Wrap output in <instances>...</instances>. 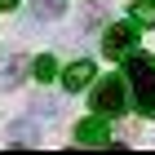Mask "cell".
<instances>
[{
    "mask_svg": "<svg viewBox=\"0 0 155 155\" xmlns=\"http://www.w3.org/2000/svg\"><path fill=\"white\" fill-rule=\"evenodd\" d=\"M31 71H36L40 80H53V75H58V58H49V53H45V58L31 62Z\"/></svg>",
    "mask_w": 155,
    "mask_h": 155,
    "instance_id": "11",
    "label": "cell"
},
{
    "mask_svg": "<svg viewBox=\"0 0 155 155\" xmlns=\"http://www.w3.org/2000/svg\"><path fill=\"white\" fill-rule=\"evenodd\" d=\"M133 45H137V22H115L107 31V40H102V49H107V58H124V53H133Z\"/></svg>",
    "mask_w": 155,
    "mask_h": 155,
    "instance_id": "3",
    "label": "cell"
},
{
    "mask_svg": "<svg viewBox=\"0 0 155 155\" xmlns=\"http://www.w3.org/2000/svg\"><path fill=\"white\" fill-rule=\"evenodd\" d=\"M133 22L137 27H155V0H137L133 5Z\"/></svg>",
    "mask_w": 155,
    "mask_h": 155,
    "instance_id": "10",
    "label": "cell"
},
{
    "mask_svg": "<svg viewBox=\"0 0 155 155\" xmlns=\"http://www.w3.org/2000/svg\"><path fill=\"white\" fill-rule=\"evenodd\" d=\"M31 111H36V115H53V102H49V97H36V102H31Z\"/></svg>",
    "mask_w": 155,
    "mask_h": 155,
    "instance_id": "12",
    "label": "cell"
},
{
    "mask_svg": "<svg viewBox=\"0 0 155 155\" xmlns=\"http://www.w3.org/2000/svg\"><path fill=\"white\" fill-rule=\"evenodd\" d=\"M102 22H107V5H102V0L84 5V13H80V27H84V31H97Z\"/></svg>",
    "mask_w": 155,
    "mask_h": 155,
    "instance_id": "6",
    "label": "cell"
},
{
    "mask_svg": "<svg viewBox=\"0 0 155 155\" xmlns=\"http://www.w3.org/2000/svg\"><path fill=\"white\" fill-rule=\"evenodd\" d=\"M89 107H93V115H120L129 107V80L124 75H97L93 93H89Z\"/></svg>",
    "mask_w": 155,
    "mask_h": 155,
    "instance_id": "2",
    "label": "cell"
},
{
    "mask_svg": "<svg viewBox=\"0 0 155 155\" xmlns=\"http://www.w3.org/2000/svg\"><path fill=\"white\" fill-rule=\"evenodd\" d=\"M22 75H27V62H22V58H13L9 67H5V71H0V89H13V84L22 80Z\"/></svg>",
    "mask_w": 155,
    "mask_h": 155,
    "instance_id": "8",
    "label": "cell"
},
{
    "mask_svg": "<svg viewBox=\"0 0 155 155\" xmlns=\"http://www.w3.org/2000/svg\"><path fill=\"white\" fill-rule=\"evenodd\" d=\"M93 75H97L93 62H71V67H67V75H62V89H67V93H80Z\"/></svg>",
    "mask_w": 155,
    "mask_h": 155,
    "instance_id": "4",
    "label": "cell"
},
{
    "mask_svg": "<svg viewBox=\"0 0 155 155\" xmlns=\"http://www.w3.org/2000/svg\"><path fill=\"white\" fill-rule=\"evenodd\" d=\"M129 58V75L124 80L133 84V102L142 115H155V62L146 53H124Z\"/></svg>",
    "mask_w": 155,
    "mask_h": 155,
    "instance_id": "1",
    "label": "cell"
},
{
    "mask_svg": "<svg viewBox=\"0 0 155 155\" xmlns=\"http://www.w3.org/2000/svg\"><path fill=\"white\" fill-rule=\"evenodd\" d=\"M9 142H27V146H36V142H40V133L31 129V124H22V120H18V124H9Z\"/></svg>",
    "mask_w": 155,
    "mask_h": 155,
    "instance_id": "9",
    "label": "cell"
},
{
    "mask_svg": "<svg viewBox=\"0 0 155 155\" xmlns=\"http://www.w3.org/2000/svg\"><path fill=\"white\" fill-rule=\"evenodd\" d=\"M31 9H36V18L53 22V18H62V13H67V0H31Z\"/></svg>",
    "mask_w": 155,
    "mask_h": 155,
    "instance_id": "7",
    "label": "cell"
},
{
    "mask_svg": "<svg viewBox=\"0 0 155 155\" xmlns=\"http://www.w3.org/2000/svg\"><path fill=\"white\" fill-rule=\"evenodd\" d=\"M13 5H18V0H0V9H13Z\"/></svg>",
    "mask_w": 155,
    "mask_h": 155,
    "instance_id": "13",
    "label": "cell"
},
{
    "mask_svg": "<svg viewBox=\"0 0 155 155\" xmlns=\"http://www.w3.org/2000/svg\"><path fill=\"white\" fill-rule=\"evenodd\" d=\"M75 137H80L84 146H102V142H111V133H107V124H102V120H84L80 129H75Z\"/></svg>",
    "mask_w": 155,
    "mask_h": 155,
    "instance_id": "5",
    "label": "cell"
}]
</instances>
